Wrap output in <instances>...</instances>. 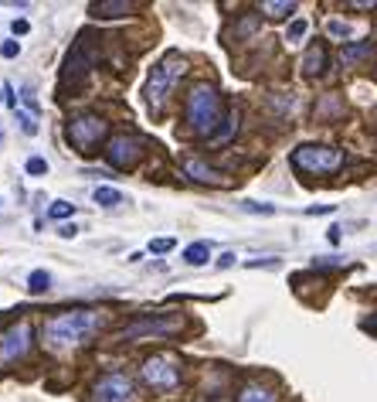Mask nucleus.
Here are the masks:
<instances>
[{
	"instance_id": "4",
	"label": "nucleus",
	"mask_w": 377,
	"mask_h": 402,
	"mask_svg": "<svg viewBox=\"0 0 377 402\" xmlns=\"http://www.w3.org/2000/svg\"><path fill=\"white\" fill-rule=\"evenodd\" d=\"M289 164L302 174H333L343 167V150L340 147H323V143H302L289 154Z\"/></svg>"
},
{
	"instance_id": "24",
	"label": "nucleus",
	"mask_w": 377,
	"mask_h": 402,
	"mask_svg": "<svg viewBox=\"0 0 377 402\" xmlns=\"http://www.w3.org/2000/svg\"><path fill=\"white\" fill-rule=\"evenodd\" d=\"M17 120H21V130H24L27 136H34V134H38V123H34V113H21V109H17Z\"/></svg>"
},
{
	"instance_id": "27",
	"label": "nucleus",
	"mask_w": 377,
	"mask_h": 402,
	"mask_svg": "<svg viewBox=\"0 0 377 402\" xmlns=\"http://www.w3.org/2000/svg\"><path fill=\"white\" fill-rule=\"evenodd\" d=\"M242 208H245V212H255V215H272L276 212V205H258V201H245Z\"/></svg>"
},
{
	"instance_id": "23",
	"label": "nucleus",
	"mask_w": 377,
	"mask_h": 402,
	"mask_svg": "<svg viewBox=\"0 0 377 402\" xmlns=\"http://www.w3.org/2000/svg\"><path fill=\"white\" fill-rule=\"evenodd\" d=\"M24 171L31 178H45V174H48V161H45V157H31V161L24 164Z\"/></svg>"
},
{
	"instance_id": "8",
	"label": "nucleus",
	"mask_w": 377,
	"mask_h": 402,
	"mask_svg": "<svg viewBox=\"0 0 377 402\" xmlns=\"http://www.w3.org/2000/svg\"><path fill=\"white\" fill-rule=\"evenodd\" d=\"M170 331H180V317H140L119 331V341H140V338H167Z\"/></svg>"
},
{
	"instance_id": "19",
	"label": "nucleus",
	"mask_w": 377,
	"mask_h": 402,
	"mask_svg": "<svg viewBox=\"0 0 377 402\" xmlns=\"http://www.w3.org/2000/svg\"><path fill=\"white\" fill-rule=\"evenodd\" d=\"M48 287H51V273H48V269H34V273L27 276V290H31V294H45Z\"/></svg>"
},
{
	"instance_id": "35",
	"label": "nucleus",
	"mask_w": 377,
	"mask_h": 402,
	"mask_svg": "<svg viewBox=\"0 0 377 402\" xmlns=\"http://www.w3.org/2000/svg\"><path fill=\"white\" fill-rule=\"evenodd\" d=\"M0 103H3V85H0Z\"/></svg>"
},
{
	"instance_id": "20",
	"label": "nucleus",
	"mask_w": 377,
	"mask_h": 402,
	"mask_svg": "<svg viewBox=\"0 0 377 402\" xmlns=\"http://www.w3.org/2000/svg\"><path fill=\"white\" fill-rule=\"evenodd\" d=\"M367 55H371V41H360V45H347L340 58H343L347 65H353V62H360V58H367Z\"/></svg>"
},
{
	"instance_id": "16",
	"label": "nucleus",
	"mask_w": 377,
	"mask_h": 402,
	"mask_svg": "<svg viewBox=\"0 0 377 402\" xmlns=\"http://www.w3.org/2000/svg\"><path fill=\"white\" fill-rule=\"evenodd\" d=\"M207 259H211V242H191L184 249V263L187 266H204Z\"/></svg>"
},
{
	"instance_id": "7",
	"label": "nucleus",
	"mask_w": 377,
	"mask_h": 402,
	"mask_svg": "<svg viewBox=\"0 0 377 402\" xmlns=\"http://www.w3.org/2000/svg\"><path fill=\"white\" fill-rule=\"evenodd\" d=\"M31 321H17L10 324L3 334H0V368H7V365H14V361H21L31 348Z\"/></svg>"
},
{
	"instance_id": "11",
	"label": "nucleus",
	"mask_w": 377,
	"mask_h": 402,
	"mask_svg": "<svg viewBox=\"0 0 377 402\" xmlns=\"http://www.w3.org/2000/svg\"><path fill=\"white\" fill-rule=\"evenodd\" d=\"M92 62H96V55H92V48H89V34H82L78 45L68 52V58H65V82H75L78 85V82L89 76Z\"/></svg>"
},
{
	"instance_id": "34",
	"label": "nucleus",
	"mask_w": 377,
	"mask_h": 402,
	"mask_svg": "<svg viewBox=\"0 0 377 402\" xmlns=\"http://www.w3.org/2000/svg\"><path fill=\"white\" fill-rule=\"evenodd\" d=\"M364 327H367V331H374V334H377V314H374V317H367V321H364Z\"/></svg>"
},
{
	"instance_id": "10",
	"label": "nucleus",
	"mask_w": 377,
	"mask_h": 402,
	"mask_svg": "<svg viewBox=\"0 0 377 402\" xmlns=\"http://www.w3.org/2000/svg\"><path fill=\"white\" fill-rule=\"evenodd\" d=\"M92 402H133V378L123 372L99 378L92 389Z\"/></svg>"
},
{
	"instance_id": "17",
	"label": "nucleus",
	"mask_w": 377,
	"mask_h": 402,
	"mask_svg": "<svg viewBox=\"0 0 377 402\" xmlns=\"http://www.w3.org/2000/svg\"><path fill=\"white\" fill-rule=\"evenodd\" d=\"M96 205H102V208H116L119 201H123V191L119 188H109V185H102V188H96Z\"/></svg>"
},
{
	"instance_id": "9",
	"label": "nucleus",
	"mask_w": 377,
	"mask_h": 402,
	"mask_svg": "<svg viewBox=\"0 0 377 402\" xmlns=\"http://www.w3.org/2000/svg\"><path fill=\"white\" fill-rule=\"evenodd\" d=\"M143 157V140L133 134H119L109 140V147H105V161L112 164V167H119V171H126V167H133V164Z\"/></svg>"
},
{
	"instance_id": "5",
	"label": "nucleus",
	"mask_w": 377,
	"mask_h": 402,
	"mask_svg": "<svg viewBox=\"0 0 377 402\" xmlns=\"http://www.w3.org/2000/svg\"><path fill=\"white\" fill-rule=\"evenodd\" d=\"M140 375L150 385L153 392H170L180 385V365H177L170 354H150L143 365H140Z\"/></svg>"
},
{
	"instance_id": "15",
	"label": "nucleus",
	"mask_w": 377,
	"mask_h": 402,
	"mask_svg": "<svg viewBox=\"0 0 377 402\" xmlns=\"http://www.w3.org/2000/svg\"><path fill=\"white\" fill-rule=\"evenodd\" d=\"M89 10H92L96 17H123V14L133 10V3H129V0H99V3H92Z\"/></svg>"
},
{
	"instance_id": "28",
	"label": "nucleus",
	"mask_w": 377,
	"mask_h": 402,
	"mask_svg": "<svg viewBox=\"0 0 377 402\" xmlns=\"http://www.w3.org/2000/svg\"><path fill=\"white\" fill-rule=\"evenodd\" d=\"M17 52H21L17 41H3V45H0V55H3V58H17Z\"/></svg>"
},
{
	"instance_id": "18",
	"label": "nucleus",
	"mask_w": 377,
	"mask_h": 402,
	"mask_svg": "<svg viewBox=\"0 0 377 402\" xmlns=\"http://www.w3.org/2000/svg\"><path fill=\"white\" fill-rule=\"evenodd\" d=\"M262 10H265V17H289L296 10V3L293 0H265Z\"/></svg>"
},
{
	"instance_id": "13",
	"label": "nucleus",
	"mask_w": 377,
	"mask_h": 402,
	"mask_svg": "<svg viewBox=\"0 0 377 402\" xmlns=\"http://www.w3.org/2000/svg\"><path fill=\"white\" fill-rule=\"evenodd\" d=\"M238 402H279V392L272 389V385L249 382V385H242V392H238Z\"/></svg>"
},
{
	"instance_id": "31",
	"label": "nucleus",
	"mask_w": 377,
	"mask_h": 402,
	"mask_svg": "<svg viewBox=\"0 0 377 402\" xmlns=\"http://www.w3.org/2000/svg\"><path fill=\"white\" fill-rule=\"evenodd\" d=\"M58 236H61V239H75V225H61Z\"/></svg>"
},
{
	"instance_id": "33",
	"label": "nucleus",
	"mask_w": 377,
	"mask_h": 402,
	"mask_svg": "<svg viewBox=\"0 0 377 402\" xmlns=\"http://www.w3.org/2000/svg\"><path fill=\"white\" fill-rule=\"evenodd\" d=\"M333 205H320V208H306V215H330Z\"/></svg>"
},
{
	"instance_id": "25",
	"label": "nucleus",
	"mask_w": 377,
	"mask_h": 402,
	"mask_svg": "<svg viewBox=\"0 0 377 402\" xmlns=\"http://www.w3.org/2000/svg\"><path fill=\"white\" fill-rule=\"evenodd\" d=\"M75 212V208H72V205H68V201H54V205H51L48 208V215L51 218H68V215Z\"/></svg>"
},
{
	"instance_id": "22",
	"label": "nucleus",
	"mask_w": 377,
	"mask_h": 402,
	"mask_svg": "<svg viewBox=\"0 0 377 402\" xmlns=\"http://www.w3.org/2000/svg\"><path fill=\"white\" fill-rule=\"evenodd\" d=\"M306 31H309V24H306L302 17H296V21L289 24V31H286V38H289V41L296 45V41H302V38H306Z\"/></svg>"
},
{
	"instance_id": "29",
	"label": "nucleus",
	"mask_w": 377,
	"mask_h": 402,
	"mask_svg": "<svg viewBox=\"0 0 377 402\" xmlns=\"http://www.w3.org/2000/svg\"><path fill=\"white\" fill-rule=\"evenodd\" d=\"M249 266H251V269H262V266H269V269H272V266H279V259H251Z\"/></svg>"
},
{
	"instance_id": "21",
	"label": "nucleus",
	"mask_w": 377,
	"mask_h": 402,
	"mask_svg": "<svg viewBox=\"0 0 377 402\" xmlns=\"http://www.w3.org/2000/svg\"><path fill=\"white\" fill-rule=\"evenodd\" d=\"M327 34L340 38V41H347V38H353V27L347 24V21H330V24H327Z\"/></svg>"
},
{
	"instance_id": "3",
	"label": "nucleus",
	"mask_w": 377,
	"mask_h": 402,
	"mask_svg": "<svg viewBox=\"0 0 377 402\" xmlns=\"http://www.w3.org/2000/svg\"><path fill=\"white\" fill-rule=\"evenodd\" d=\"M184 72H187V58H184L180 52H167L156 65H153L150 79H147V89H143V96H147L150 109L167 106V99H170V92L177 89V82H180Z\"/></svg>"
},
{
	"instance_id": "30",
	"label": "nucleus",
	"mask_w": 377,
	"mask_h": 402,
	"mask_svg": "<svg viewBox=\"0 0 377 402\" xmlns=\"http://www.w3.org/2000/svg\"><path fill=\"white\" fill-rule=\"evenodd\" d=\"M10 31H14V34H27V31H31V24H27V21H14V24H10Z\"/></svg>"
},
{
	"instance_id": "6",
	"label": "nucleus",
	"mask_w": 377,
	"mask_h": 402,
	"mask_svg": "<svg viewBox=\"0 0 377 402\" xmlns=\"http://www.w3.org/2000/svg\"><path fill=\"white\" fill-rule=\"evenodd\" d=\"M65 136H68V143H72L75 150H82V154H92V150L99 147V140L105 136V120H102V116H92V113L75 116V120H68Z\"/></svg>"
},
{
	"instance_id": "12",
	"label": "nucleus",
	"mask_w": 377,
	"mask_h": 402,
	"mask_svg": "<svg viewBox=\"0 0 377 402\" xmlns=\"http://www.w3.org/2000/svg\"><path fill=\"white\" fill-rule=\"evenodd\" d=\"M184 171H187V178L191 181H198V185H225V178L214 171V167H207L204 161H198V157H184Z\"/></svg>"
},
{
	"instance_id": "32",
	"label": "nucleus",
	"mask_w": 377,
	"mask_h": 402,
	"mask_svg": "<svg viewBox=\"0 0 377 402\" xmlns=\"http://www.w3.org/2000/svg\"><path fill=\"white\" fill-rule=\"evenodd\" d=\"M228 266H235V252H228V256L218 259V269H228Z\"/></svg>"
},
{
	"instance_id": "2",
	"label": "nucleus",
	"mask_w": 377,
	"mask_h": 402,
	"mask_svg": "<svg viewBox=\"0 0 377 402\" xmlns=\"http://www.w3.org/2000/svg\"><path fill=\"white\" fill-rule=\"evenodd\" d=\"M184 113H187V127L201 136H214L218 123H221V96L214 85H194L187 92V103H184Z\"/></svg>"
},
{
	"instance_id": "26",
	"label": "nucleus",
	"mask_w": 377,
	"mask_h": 402,
	"mask_svg": "<svg viewBox=\"0 0 377 402\" xmlns=\"http://www.w3.org/2000/svg\"><path fill=\"white\" fill-rule=\"evenodd\" d=\"M174 245H177L174 239H153L150 242V252H153V256H163V252H170Z\"/></svg>"
},
{
	"instance_id": "1",
	"label": "nucleus",
	"mask_w": 377,
	"mask_h": 402,
	"mask_svg": "<svg viewBox=\"0 0 377 402\" xmlns=\"http://www.w3.org/2000/svg\"><path fill=\"white\" fill-rule=\"evenodd\" d=\"M102 324H105V317L99 310H65L45 324V341L54 351H72L78 345H85Z\"/></svg>"
},
{
	"instance_id": "14",
	"label": "nucleus",
	"mask_w": 377,
	"mask_h": 402,
	"mask_svg": "<svg viewBox=\"0 0 377 402\" xmlns=\"http://www.w3.org/2000/svg\"><path fill=\"white\" fill-rule=\"evenodd\" d=\"M323 69H327V45L316 41V45H309V52L302 55V72L306 76H320Z\"/></svg>"
}]
</instances>
